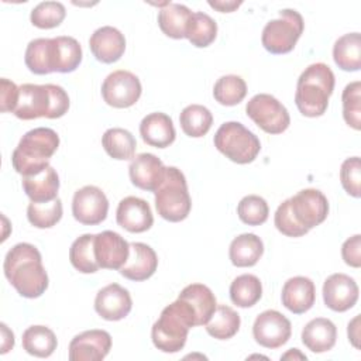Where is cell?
Returning <instances> with one entry per match:
<instances>
[{
  "mask_svg": "<svg viewBox=\"0 0 361 361\" xmlns=\"http://www.w3.org/2000/svg\"><path fill=\"white\" fill-rule=\"evenodd\" d=\"M142 87L140 79L130 71L118 69L106 76L102 85L103 100L116 109H127L134 106Z\"/></svg>",
  "mask_w": 361,
  "mask_h": 361,
  "instance_id": "obj_10",
  "label": "cell"
},
{
  "mask_svg": "<svg viewBox=\"0 0 361 361\" xmlns=\"http://www.w3.org/2000/svg\"><path fill=\"white\" fill-rule=\"evenodd\" d=\"M262 296V283L252 274L237 276L230 285V299L238 307H251Z\"/></svg>",
  "mask_w": 361,
  "mask_h": 361,
  "instance_id": "obj_34",
  "label": "cell"
},
{
  "mask_svg": "<svg viewBox=\"0 0 361 361\" xmlns=\"http://www.w3.org/2000/svg\"><path fill=\"white\" fill-rule=\"evenodd\" d=\"M166 166L164 162L149 152L138 154L128 166L131 183L138 189L155 192L165 178Z\"/></svg>",
  "mask_w": 361,
  "mask_h": 361,
  "instance_id": "obj_18",
  "label": "cell"
},
{
  "mask_svg": "<svg viewBox=\"0 0 361 361\" xmlns=\"http://www.w3.org/2000/svg\"><path fill=\"white\" fill-rule=\"evenodd\" d=\"M334 73L329 65L316 62L309 65L299 76L295 103L306 117H320L329 106V99L334 89Z\"/></svg>",
  "mask_w": 361,
  "mask_h": 361,
  "instance_id": "obj_3",
  "label": "cell"
},
{
  "mask_svg": "<svg viewBox=\"0 0 361 361\" xmlns=\"http://www.w3.org/2000/svg\"><path fill=\"white\" fill-rule=\"evenodd\" d=\"M89 47L99 62L113 63L123 56L126 51V38L116 27L104 25L90 35Z\"/></svg>",
  "mask_w": 361,
  "mask_h": 361,
  "instance_id": "obj_20",
  "label": "cell"
},
{
  "mask_svg": "<svg viewBox=\"0 0 361 361\" xmlns=\"http://www.w3.org/2000/svg\"><path fill=\"white\" fill-rule=\"evenodd\" d=\"M282 305L295 314H302L312 309L316 300V288L310 278L293 276L289 278L281 293Z\"/></svg>",
  "mask_w": 361,
  "mask_h": 361,
  "instance_id": "obj_22",
  "label": "cell"
},
{
  "mask_svg": "<svg viewBox=\"0 0 361 361\" xmlns=\"http://www.w3.org/2000/svg\"><path fill=\"white\" fill-rule=\"evenodd\" d=\"M23 348L34 357L47 358L56 350L58 340L55 333L47 326H30L23 333Z\"/></svg>",
  "mask_w": 361,
  "mask_h": 361,
  "instance_id": "obj_31",
  "label": "cell"
},
{
  "mask_svg": "<svg viewBox=\"0 0 361 361\" xmlns=\"http://www.w3.org/2000/svg\"><path fill=\"white\" fill-rule=\"evenodd\" d=\"M27 219L37 228L54 227L62 219V200L56 197L51 202H31L27 207Z\"/></svg>",
  "mask_w": 361,
  "mask_h": 361,
  "instance_id": "obj_39",
  "label": "cell"
},
{
  "mask_svg": "<svg viewBox=\"0 0 361 361\" xmlns=\"http://www.w3.org/2000/svg\"><path fill=\"white\" fill-rule=\"evenodd\" d=\"M295 219L307 230L322 224L329 214V202L317 189H302L289 199Z\"/></svg>",
  "mask_w": 361,
  "mask_h": 361,
  "instance_id": "obj_13",
  "label": "cell"
},
{
  "mask_svg": "<svg viewBox=\"0 0 361 361\" xmlns=\"http://www.w3.org/2000/svg\"><path fill=\"white\" fill-rule=\"evenodd\" d=\"M133 307V299L127 289L118 283H109L102 288L94 299L96 313L109 322H117L128 316Z\"/></svg>",
  "mask_w": 361,
  "mask_h": 361,
  "instance_id": "obj_17",
  "label": "cell"
},
{
  "mask_svg": "<svg viewBox=\"0 0 361 361\" xmlns=\"http://www.w3.org/2000/svg\"><path fill=\"white\" fill-rule=\"evenodd\" d=\"M292 334V326L278 310H265L259 313L252 324V336L255 341L265 348L282 347Z\"/></svg>",
  "mask_w": 361,
  "mask_h": 361,
  "instance_id": "obj_12",
  "label": "cell"
},
{
  "mask_svg": "<svg viewBox=\"0 0 361 361\" xmlns=\"http://www.w3.org/2000/svg\"><path fill=\"white\" fill-rule=\"evenodd\" d=\"M264 254V243L262 240L252 234L244 233L237 235L228 248V257L234 267L247 268L254 267Z\"/></svg>",
  "mask_w": 361,
  "mask_h": 361,
  "instance_id": "obj_28",
  "label": "cell"
},
{
  "mask_svg": "<svg viewBox=\"0 0 361 361\" xmlns=\"http://www.w3.org/2000/svg\"><path fill=\"white\" fill-rule=\"evenodd\" d=\"M155 193L158 214L172 223L185 220L192 209L185 175L176 166H166L165 178Z\"/></svg>",
  "mask_w": 361,
  "mask_h": 361,
  "instance_id": "obj_6",
  "label": "cell"
},
{
  "mask_svg": "<svg viewBox=\"0 0 361 361\" xmlns=\"http://www.w3.org/2000/svg\"><path fill=\"white\" fill-rule=\"evenodd\" d=\"M109 212V200L104 192L93 185L78 189L72 200V214L75 220L85 226L100 224Z\"/></svg>",
  "mask_w": 361,
  "mask_h": 361,
  "instance_id": "obj_11",
  "label": "cell"
},
{
  "mask_svg": "<svg viewBox=\"0 0 361 361\" xmlns=\"http://www.w3.org/2000/svg\"><path fill=\"white\" fill-rule=\"evenodd\" d=\"M82 47L73 37H55L49 41V59L52 72H73L82 62Z\"/></svg>",
  "mask_w": 361,
  "mask_h": 361,
  "instance_id": "obj_23",
  "label": "cell"
},
{
  "mask_svg": "<svg viewBox=\"0 0 361 361\" xmlns=\"http://www.w3.org/2000/svg\"><path fill=\"white\" fill-rule=\"evenodd\" d=\"M18 86L7 78L0 79V110L3 113H14L18 102Z\"/></svg>",
  "mask_w": 361,
  "mask_h": 361,
  "instance_id": "obj_46",
  "label": "cell"
},
{
  "mask_svg": "<svg viewBox=\"0 0 361 361\" xmlns=\"http://www.w3.org/2000/svg\"><path fill=\"white\" fill-rule=\"evenodd\" d=\"M130 244L118 233L104 230L94 234V257L100 268L120 269L128 259Z\"/></svg>",
  "mask_w": 361,
  "mask_h": 361,
  "instance_id": "obj_15",
  "label": "cell"
},
{
  "mask_svg": "<svg viewBox=\"0 0 361 361\" xmlns=\"http://www.w3.org/2000/svg\"><path fill=\"white\" fill-rule=\"evenodd\" d=\"M190 17L192 11L185 4L166 3L158 13V25L169 38H186V28Z\"/></svg>",
  "mask_w": 361,
  "mask_h": 361,
  "instance_id": "obj_29",
  "label": "cell"
},
{
  "mask_svg": "<svg viewBox=\"0 0 361 361\" xmlns=\"http://www.w3.org/2000/svg\"><path fill=\"white\" fill-rule=\"evenodd\" d=\"M59 147V135L48 127L27 131L11 155L16 172L23 176L35 175L49 166V159Z\"/></svg>",
  "mask_w": 361,
  "mask_h": 361,
  "instance_id": "obj_5",
  "label": "cell"
},
{
  "mask_svg": "<svg viewBox=\"0 0 361 361\" xmlns=\"http://www.w3.org/2000/svg\"><path fill=\"white\" fill-rule=\"evenodd\" d=\"M66 16V8L59 1H41L32 10L30 20L32 25L42 30L58 27Z\"/></svg>",
  "mask_w": 361,
  "mask_h": 361,
  "instance_id": "obj_41",
  "label": "cell"
},
{
  "mask_svg": "<svg viewBox=\"0 0 361 361\" xmlns=\"http://www.w3.org/2000/svg\"><path fill=\"white\" fill-rule=\"evenodd\" d=\"M3 271L7 281L24 298H39L48 288V275L37 247L18 243L8 250Z\"/></svg>",
  "mask_w": 361,
  "mask_h": 361,
  "instance_id": "obj_1",
  "label": "cell"
},
{
  "mask_svg": "<svg viewBox=\"0 0 361 361\" xmlns=\"http://www.w3.org/2000/svg\"><path fill=\"white\" fill-rule=\"evenodd\" d=\"M0 329H1V338H3L0 353L6 354L7 351H10L14 347V334L4 323L0 324Z\"/></svg>",
  "mask_w": 361,
  "mask_h": 361,
  "instance_id": "obj_48",
  "label": "cell"
},
{
  "mask_svg": "<svg viewBox=\"0 0 361 361\" xmlns=\"http://www.w3.org/2000/svg\"><path fill=\"white\" fill-rule=\"evenodd\" d=\"M245 94L247 83L237 75L221 76L213 86V96L223 106H235L243 102Z\"/></svg>",
  "mask_w": 361,
  "mask_h": 361,
  "instance_id": "obj_38",
  "label": "cell"
},
{
  "mask_svg": "<svg viewBox=\"0 0 361 361\" xmlns=\"http://www.w3.org/2000/svg\"><path fill=\"white\" fill-rule=\"evenodd\" d=\"M182 131L193 138H199L207 134L213 124V116L210 110L202 104L186 106L179 116Z\"/></svg>",
  "mask_w": 361,
  "mask_h": 361,
  "instance_id": "obj_35",
  "label": "cell"
},
{
  "mask_svg": "<svg viewBox=\"0 0 361 361\" xmlns=\"http://www.w3.org/2000/svg\"><path fill=\"white\" fill-rule=\"evenodd\" d=\"M217 35V23L206 13L196 11L188 23L186 38L197 48L209 47Z\"/></svg>",
  "mask_w": 361,
  "mask_h": 361,
  "instance_id": "obj_37",
  "label": "cell"
},
{
  "mask_svg": "<svg viewBox=\"0 0 361 361\" xmlns=\"http://www.w3.org/2000/svg\"><path fill=\"white\" fill-rule=\"evenodd\" d=\"M20 94L14 116L20 120L39 117L59 118L69 109V96L59 85L24 83L18 86Z\"/></svg>",
  "mask_w": 361,
  "mask_h": 361,
  "instance_id": "obj_2",
  "label": "cell"
},
{
  "mask_svg": "<svg viewBox=\"0 0 361 361\" xmlns=\"http://www.w3.org/2000/svg\"><path fill=\"white\" fill-rule=\"evenodd\" d=\"M214 147L235 164L252 162L261 151L258 137L238 121H227L214 134Z\"/></svg>",
  "mask_w": 361,
  "mask_h": 361,
  "instance_id": "obj_7",
  "label": "cell"
},
{
  "mask_svg": "<svg viewBox=\"0 0 361 361\" xmlns=\"http://www.w3.org/2000/svg\"><path fill=\"white\" fill-rule=\"evenodd\" d=\"M341 257L344 262L353 268L361 267V235L355 234L347 238L341 247Z\"/></svg>",
  "mask_w": 361,
  "mask_h": 361,
  "instance_id": "obj_47",
  "label": "cell"
},
{
  "mask_svg": "<svg viewBox=\"0 0 361 361\" xmlns=\"http://www.w3.org/2000/svg\"><path fill=\"white\" fill-rule=\"evenodd\" d=\"M358 285L345 274H333L323 283L324 305L334 312H345L358 300Z\"/></svg>",
  "mask_w": 361,
  "mask_h": 361,
  "instance_id": "obj_16",
  "label": "cell"
},
{
  "mask_svg": "<svg viewBox=\"0 0 361 361\" xmlns=\"http://www.w3.org/2000/svg\"><path fill=\"white\" fill-rule=\"evenodd\" d=\"M247 116L265 133L281 134L290 124V116L286 107L268 93L252 96L245 106Z\"/></svg>",
  "mask_w": 361,
  "mask_h": 361,
  "instance_id": "obj_9",
  "label": "cell"
},
{
  "mask_svg": "<svg viewBox=\"0 0 361 361\" xmlns=\"http://www.w3.org/2000/svg\"><path fill=\"white\" fill-rule=\"evenodd\" d=\"M337 340L336 324L326 317H316L306 323L302 330V343L312 353L330 351Z\"/></svg>",
  "mask_w": 361,
  "mask_h": 361,
  "instance_id": "obj_25",
  "label": "cell"
},
{
  "mask_svg": "<svg viewBox=\"0 0 361 361\" xmlns=\"http://www.w3.org/2000/svg\"><path fill=\"white\" fill-rule=\"evenodd\" d=\"M240 314L227 305H217L209 322L204 324L206 331L217 340H228L240 330Z\"/></svg>",
  "mask_w": 361,
  "mask_h": 361,
  "instance_id": "obj_33",
  "label": "cell"
},
{
  "mask_svg": "<svg viewBox=\"0 0 361 361\" xmlns=\"http://www.w3.org/2000/svg\"><path fill=\"white\" fill-rule=\"evenodd\" d=\"M340 180L344 190L353 196L361 195V161L358 157L347 158L340 168Z\"/></svg>",
  "mask_w": 361,
  "mask_h": 361,
  "instance_id": "obj_45",
  "label": "cell"
},
{
  "mask_svg": "<svg viewBox=\"0 0 361 361\" xmlns=\"http://www.w3.org/2000/svg\"><path fill=\"white\" fill-rule=\"evenodd\" d=\"M344 121L354 130L361 128V82L348 83L341 94Z\"/></svg>",
  "mask_w": 361,
  "mask_h": 361,
  "instance_id": "obj_43",
  "label": "cell"
},
{
  "mask_svg": "<svg viewBox=\"0 0 361 361\" xmlns=\"http://www.w3.org/2000/svg\"><path fill=\"white\" fill-rule=\"evenodd\" d=\"M102 145L109 157L118 161H127L134 158L137 141L134 135L121 127H113L104 131L102 137Z\"/></svg>",
  "mask_w": 361,
  "mask_h": 361,
  "instance_id": "obj_32",
  "label": "cell"
},
{
  "mask_svg": "<svg viewBox=\"0 0 361 361\" xmlns=\"http://www.w3.org/2000/svg\"><path fill=\"white\" fill-rule=\"evenodd\" d=\"M209 6L220 13H231L241 6V1H223V0H209Z\"/></svg>",
  "mask_w": 361,
  "mask_h": 361,
  "instance_id": "obj_50",
  "label": "cell"
},
{
  "mask_svg": "<svg viewBox=\"0 0 361 361\" xmlns=\"http://www.w3.org/2000/svg\"><path fill=\"white\" fill-rule=\"evenodd\" d=\"M305 28L303 17L292 8L279 11V17L265 24L261 35L264 48L275 55L290 52Z\"/></svg>",
  "mask_w": 361,
  "mask_h": 361,
  "instance_id": "obj_8",
  "label": "cell"
},
{
  "mask_svg": "<svg viewBox=\"0 0 361 361\" xmlns=\"http://www.w3.org/2000/svg\"><path fill=\"white\" fill-rule=\"evenodd\" d=\"M21 185L31 202H51L58 197L59 176L56 171L49 165L35 175L23 176Z\"/></svg>",
  "mask_w": 361,
  "mask_h": 361,
  "instance_id": "obj_26",
  "label": "cell"
},
{
  "mask_svg": "<svg viewBox=\"0 0 361 361\" xmlns=\"http://www.w3.org/2000/svg\"><path fill=\"white\" fill-rule=\"evenodd\" d=\"M274 223L275 227L278 228L279 233H282L286 237H302L305 235L309 230L303 227L293 216L289 204V199L282 202L274 216Z\"/></svg>",
  "mask_w": 361,
  "mask_h": 361,
  "instance_id": "obj_44",
  "label": "cell"
},
{
  "mask_svg": "<svg viewBox=\"0 0 361 361\" xmlns=\"http://www.w3.org/2000/svg\"><path fill=\"white\" fill-rule=\"evenodd\" d=\"M158 268V257L155 251L144 243H131L127 262L118 269L120 274L135 282L151 278Z\"/></svg>",
  "mask_w": 361,
  "mask_h": 361,
  "instance_id": "obj_21",
  "label": "cell"
},
{
  "mask_svg": "<svg viewBox=\"0 0 361 361\" xmlns=\"http://www.w3.org/2000/svg\"><path fill=\"white\" fill-rule=\"evenodd\" d=\"M347 333H348V340L351 341V344L358 348L360 347V314H357L350 323H348V329H347Z\"/></svg>",
  "mask_w": 361,
  "mask_h": 361,
  "instance_id": "obj_49",
  "label": "cell"
},
{
  "mask_svg": "<svg viewBox=\"0 0 361 361\" xmlns=\"http://www.w3.org/2000/svg\"><path fill=\"white\" fill-rule=\"evenodd\" d=\"M111 348V336L106 330H86L69 343L71 361H102Z\"/></svg>",
  "mask_w": 361,
  "mask_h": 361,
  "instance_id": "obj_14",
  "label": "cell"
},
{
  "mask_svg": "<svg viewBox=\"0 0 361 361\" xmlns=\"http://www.w3.org/2000/svg\"><path fill=\"white\" fill-rule=\"evenodd\" d=\"M195 326L196 314L193 309L185 300L176 299L164 307L159 319L152 324V343L164 353H178L185 347L188 333Z\"/></svg>",
  "mask_w": 361,
  "mask_h": 361,
  "instance_id": "obj_4",
  "label": "cell"
},
{
  "mask_svg": "<svg viewBox=\"0 0 361 361\" xmlns=\"http://www.w3.org/2000/svg\"><path fill=\"white\" fill-rule=\"evenodd\" d=\"M237 214L243 223L248 226H259L267 221L269 207L264 197L258 195H248L240 200Z\"/></svg>",
  "mask_w": 361,
  "mask_h": 361,
  "instance_id": "obj_42",
  "label": "cell"
},
{
  "mask_svg": "<svg viewBox=\"0 0 361 361\" xmlns=\"http://www.w3.org/2000/svg\"><path fill=\"white\" fill-rule=\"evenodd\" d=\"M288 358H299V360H306V355L302 354L298 348H290L288 353H285L281 360H288Z\"/></svg>",
  "mask_w": 361,
  "mask_h": 361,
  "instance_id": "obj_51",
  "label": "cell"
},
{
  "mask_svg": "<svg viewBox=\"0 0 361 361\" xmlns=\"http://www.w3.org/2000/svg\"><path fill=\"white\" fill-rule=\"evenodd\" d=\"M178 299L185 300L193 309L196 314V326H204L217 307L214 293L203 283H190L185 286Z\"/></svg>",
  "mask_w": 361,
  "mask_h": 361,
  "instance_id": "obj_27",
  "label": "cell"
},
{
  "mask_svg": "<svg viewBox=\"0 0 361 361\" xmlns=\"http://www.w3.org/2000/svg\"><path fill=\"white\" fill-rule=\"evenodd\" d=\"M140 134L145 144L155 148L169 147L176 137L172 118L161 111L149 113L141 120Z\"/></svg>",
  "mask_w": 361,
  "mask_h": 361,
  "instance_id": "obj_24",
  "label": "cell"
},
{
  "mask_svg": "<svg viewBox=\"0 0 361 361\" xmlns=\"http://www.w3.org/2000/svg\"><path fill=\"white\" fill-rule=\"evenodd\" d=\"M116 220L120 227L130 233H144L154 224V216L149 204L140 197L127 196L120 200L116 212Z\"/></svg>",
  "mask_w": 361,
  "mask_h": 361,
  "instance_id": "obj_19",
  "label": "cell"
},
{
  "mask_svg": "<svg viewBox=\"0 0 361 361\" xmlns=\"http://www.w3.org/2000/svg\"><path fill=\"white\" fill-rule=\"evenodd\" d=\"M69 259L75 269L82 274H93L100 267L94 257V234L78 237L69 248Z\"/></svg>",
  "mask_w": 361,
  "mask_h": 361,
  "instance_id": "obj_36",
  "label": "cell"
},
{
  "mask_svg": "<svg viewBox=\"0 0 361 361\" xmlns=\"http://www.w3.org/2000/svg\"><path fill=\"white\" fill-rule=\"evenodd\" d=\"M49 41L51 38H35L27 45L24 61L27 68L35 75L52 73L49 59Z\"/></svg>",
  "mask_w": 361,
  "mask_h": 361,
  "instance_id": "obj_40",
  "label": "cell"
},
{
  "mask_svg": "<svg viewBox=\"0 0 361 361\" xmlns=\"http://www.w3.org/2000/svg\"><path fill=\"white\" fill-rule=\"evenodd\" d=\"M333 59L336 65L347 72H355L361 68V35L348 32L341 35L333 47Z\"/></svg>",
  "mask_w": 361,
  "mask_h": 361,
  "instance_id": "obj_30",
  "label": "cell"
}]
</instances>
